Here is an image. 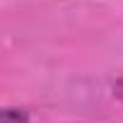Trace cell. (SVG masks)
Listing matches in <instances>:
<instances>
[{
	"label": "cell",
	"mask_w": 123,
	"mask_h": 123,
	"mask_svg": "<svg viewBox=\"0 0 123 123\" xmlns=\"http://www.w3.org/2000/svg\"><path fill=\"white\" fill-rule=\"evenodd\" d=\"M113 97L123 101V77H118V80L113 82Z\"/></svg>",
	"instance_id": "obj_2"
},
{
	"label": "cell",
	"mask_w": 123,
	"mask_h": 123,
	"mask_svg": "<svg viewBox=\"0 0 123 123\" xmlns=\"http://www.w3.org/2000/svg\"><path fill=\"white\" fill-rule=\"evenodd\" d=\"M0 123H29V111L27 109H15L5 106L0 113Z\"/></svg>",
	"instance_id": "obj_1"
}]
</instances>
